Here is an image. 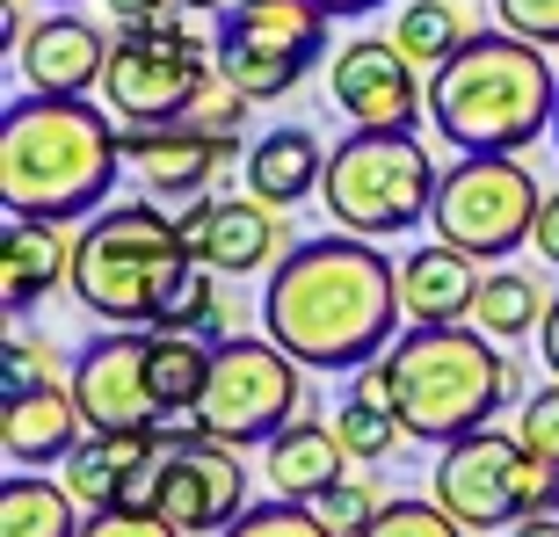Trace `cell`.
Here are the masks:
<instances>
[{
    "instance_id": "cell-41",
    "label": "cell",
    "mask_w": 559,
    "mask_h": 537,
    "mask_svg": "<svg viewBox=\"0 0 559 537\" xmlns=\"http://www.w3.org/2000/svg\"><path fill=\"white\" fill-rule=\"evenodd\" d=\"M552 145H559V109H552Z\"/></svg>"
},
{
    "instance_id": "cell-21",
    "label": "cell",
    "mask_w": 559,
    "mask_h": 537,
    "mask_svg": "<svg viewBox=\"0 0 559 537\" xmlns=\"http://www.w3.org/2000/svg\"><path fill=\"white\" fill-rule=\"evenodd\" d=\"M240 175H248V189L262 196V204L290 211V204H306V196H320V182H328V153H320V139H312L306 124H270L262 139H248Z\"/></svg>"
},
{
    "instance_id": "cell-1",
    "label": "cell",
    "mask_w": 559,
    "mask_h": 537,
    "mask_svg": "<svg viewBox=\"0 0 559 537\" xmlns=\"http://www.w3.org/2000/svg\"><path fill=\"white\" fill-rule=\"evenodd\" d=\"M400 268L378 240L328 232L298 240L262 284V334H276L306 371H364L400 342Z\"/></svg>"
},
{
    "instance_id": "cell-28",
    "label": "cell",
    "mask_w": 559,
    "mask_h": 537,
    "mask_svg": "<svg viewBox=\"0 0 559 537\" xmlns=\"http://www.w3.org/2000/svg\"><path fill=\"white\" fill-rule=\"evenodd\" d=\"M545 284L538 276H523V268H487L479 276V306H473V320L495 342H516V334H538V320H545Z\"/></svg>"
},
{
    "instance_id": "cell-30",
    "label": "cell",
    "mask_w": 559,
    "mask_h": 537,
    "mask_svg": "<svg viewBox=\"0 0 559 537\" xmlns=\"http://www.w3.org/2000/svg\"><path fill=\"white\" fill-rule=\"evenodd\" d=\"M364 537H465V523H457L436 494H393L371 516V530H364Z\"/></svg>"
},
{
    "instance_id": "cell-9",
    "label": "cell",
    "mask_w": 559,
    "mask_h": 537,
    "mask_svg": "<svg viewBox=\"0 0 559 537\" xmlns=\"http://www.w3.org/2000/svg\"><path fill=\"white\" fill-rule=\"evenodd\" d=\"M306 399V363L276 342V334H226L211 349V378L197 399L204 435H226L240 451H262L270 435H284L298 421Z\"/></svg>"
},
{
    "instance_id": "cell-25",
    "label": "cell",
    "mask_w": 559,
    "mask_h": 537,
    "mask_svg": "<svg viewBox=\"0 0 559 537\" xmlns=\"http://www.w3.org/2000/svg\"><path fill=\"white\" fill-rule=\"evenodd\" d=\"M0 537H81V501H73V487L15 465V473L0 479Z\"/></svg>"
},
{
    "instance_id": "cell-22",
    "label": "cell",
    "mask_w": 559,
    "mask_h": 537,
    "mask_svg": "<svg viewBox=\"0 0 559 537\" xmlns=\"http://www.w3.org/2000/svg\"><path fill=\"white\" fill-rule=\"evenodd\" d=\"M400 298H407V320L421 327H443V320H473L479 306V262L451 240H429L400 262Z\"/></svg>"
},
{
    "instance_id": "cell-32",
    "label": "cell",
    "mask_w": 559,
    "mask_h": 537,
    "mask_svg": "<svg viewBox=\"0 0 559 537\" xmlns=\"http://www.w3.org/2000/svg\"><path fill=\"white\" fill-rule=\"evenodd\" d=\"M81 537H182V530L160 509H145V501H117V509H87Z\"/></svg>"
},
{
    "instance_id": "cell-13",
    "label": "cell",
    "mask_w": 559,
    "mask_h": 537,
    "mask_svg": "<svg viewBox=\"0 0 559 537\" xmlns=\"http://www.w3.org/2000/svg\"><path fill=\"white\" fill-rule=\"evenodd\" d=\"M240 443L226 435H189L175 451H160V473H153V509L182 537H218L240 509H248V465H240Z\"/></svg>"
},
{
    "instance_id": "cell-27",
    "label": "cell",
    "mask_w": 559,
    "mask_h": 537,
    "mask_svg": "<svg viewBox=\"0 0 559 537\" xmlns=\"http://www.w3.org/2000/svg\"><path fill=\"white\" fill-rule=\"evenodd\" d=\"M393 37H400V51H407L421 73H436V65L457 59L479 29H473V8H465V0H400Z\"/></svg>"
},
{
    "instance_id": "cell-33",
    "label": "cell",
    "mask_w": 559,
    "mask_h": 537,
    "mask_svg": "<svg viewBox=\"0 0 559 537\" xmlns=\"http://www.w3.org/2000/svg\"><path fill=\"white\" fill-rule=\"evenodd\" d=\"M516 435L531 443L538 457H552L559 465V378H545L538 393L523 399V414H516Z\"/></svg>"
},
{
    "instance_id": "cell-12",
    "label": "cell",
    "mask_w": 559,
    "mask_h": 537,
    "mask_svg": "<svg viewBox=\"0 0 559 537\" xmlns=\"http://www.w3.org/2000/svg\"><path fill=\"white\" fill-rule=\"evenodd\" d=\"M328 95L364 131H415L429 117V73L400 51V37H349L328 59Z\"/></svg>"
},
{
    "instance_id": "cell-2",
    "label": "cell",
    "mask_w": 559,
    "mask_h": 537,
    "mask_svg": "<svg viewBox=\"0 0 559 537\" xmlns=\"http://www.w3.org/2000/svg\"><path fill=\"white\" fill-rule=\"evenodd\" d=\"M124 175V124L87 95H15L0 109V204L15 218L87 226Z\"/></svg>"
},
{
    "instance_id": "cell-18",
    "label": "cell",
    "mask_w": 559,
    "mask_h": 537,
    "mask_svg": "<svg viewBox=\"0 0 559 537\" xmlns=\"http://www.w3.org/2000/svg\"><path fill=\"white\" fill-rule=\"evenodd\" d=\"M153 473H160V443H153V429L145 435L87 429L81 443H73V457L59 465V479L73 487L81 509H117V501H145V509H153Z\"/></svg>"
},
{
    "instance_id": "cell-20",
    "label": "cell",
    "mask_w": 559,
    "mask_h": 537,
    "mask_svg": "<svg viewBox=\"0 0 559 537\" xmlns=\"http://www.w3.org/2000/svg\"><path fill=\"white\" fill-rule=\"evenodd\" d=\"M349 443H342V429L334 421H312V414H298L284 435H270L262 443V473H270V494H290V501H320L334 487V479H349Z\"/></svg>"
},
{
    "instance_id": "cell-4",
    "label": "cell",
    "mask_w": 559,
    "mask_h": 537,
    "mask_svg": "<svg viewBox=\"0 0 559 537\" xmlns=\"http://www.w3.org/2000/svg\"><path fill=\"white\" fill-rule=\"evenodd\" d=\"M197 254H189L182 226L160 204H103L73 232V262H66V290L73 306L109 320V327H167L175 306L197 284Z\"/></svg>"
},
{
    "instance_id": "cell-35",
    "label": "cell",
    "mask_w": 559,
    "mask_h": 537,
    "mask_svg": "<svg viewBox=\"0 0 559 537\" xmlns=\"http://www.w3.org/2000/svg\"><path fill=\"white\" fill-rule=\"evenodd\" d=\"M8 385H37V378H51V349L44 342H8Z\"/></svg>"
},
{
    "instance_id": "cell-3",
    "label": "cell",
    "mask_w": 559,
    "mask_h": 537,
    "mask_svg": "<svg viewBox=\"0 0 559 537\" xmlns=\"http://www.w3.org/2000/svg\"><path fill=\"white\" fill-rule=\"evenodd\" d=\"M559 109V73L545 44L516 29H479L457 59L429 73V124L457 153H523L552 131Z\"/></svg>"
},
{
    "instance_id": "cell-31",
    "label": "cell",
    "mask_w": 559,
    "mask_h": 537,
    "mask_svg": "<svg viewBox=\"0 0 559 537\" xmlns=\"http://www.w3.org/2000/svg\"><path fill=\"white\" fill-rule=\"evenodd\" d=\"M312 509H320V523H328V530H342V537H364V530H371V516H378V509H385V501H378V487H371V479H334V487H328V494H320V501H312Z\"/></svg>"
},
{
    "instance_id": "cell-39",
    "label": "cell",
    "mask_w": 559,
    "mask_h": 537,
    "mask_svg": "<svg viewBox=\"0 0 559 537\" xmlns=\"http://www.w3.org/2000/svg\"><path fill=\"white\" fill-rule=\"evenodd\" d=\"M501 537H559V516H531V523H516V530H501Z\"/></svg>"
},
{
    "instance_id": "cell-40",
    "label": "cell",
    "mask_w": 559,
    "mask_h": 537,
    "mask_svg": "<svg viewBox=\"0 0 559 537\" xmlns=\"http://www.w3.org/2000/svg\"><path fill=\"white\" fill-rule=\"evenodd\" d=\"M320 8H328V15H378L385 0H320Z\"/></svg>"
},
{
    "instance_id": "cell-24",
    "label": "cell",
    "mask_w": 559,
    "mask_h": 537,
    "mask_svg": "<svg viewBox=\"0 0 559 537\" xmlns=\"http://www.w3.org/2000/svg\"><path fill=\"white\" fill-rule=\"evenodd\" d=\"M334 429H342V443H349L356 465H385L400 443H415V435H407V421H400V407H393L385 356H378V363H364V371H349V399H342V414H334Z\"/></svg>"
},
{
    "instance_id": "cell-26",
    "label": "cell",
    "mask_w": 559,
    "mask_h": 537,
    "mask_svg": "<svg viewBox=\"0 0 559 537\" xmlns=\"http://www.w3.org/2000/svg\"><path fill=\"white\" fill-rule=\"evenodd\" d=\"M211 349H218V342H204V334L153 327V342H145V371H153V399H160V414H197L204 378H211Z\"/></svg>"
},
{
    "instance_id": "cell-38",
    "label": "cell",
    "mask_w": 559,
    "mask_h": 537,
    "mask_svg": "<svg viewBox=\"0 0 559 537\" xmlns=\"http://www.w3.org/2000/svg\"><path fill=\"white\" fill-rule=\"evenodd\" d=\"M538 356H545V371L559 378V290H552V306H545V320H538Z\"/></svg>"
},
{
    "instance_id": "cell-15",
    "label": "cell",
    "mask_w": 559,
    "mask_h": 537,
    "mask_svg": "<svg viewBox=\"0 0 559 537\" xmlns=\"http://www.w3.org/2000/svg\"><path fill=\"white\" fill-rule=\"evenodd\" d=\"M182 240L197 262H211L218 276H262V268L284 262V218H276V204H262V196H182Z\"/></svg>"
},
{
    "instance_id": "cell-23",
    "label": "cell",
    "mask_w": 559,
    "mask_h": 537,
    "mask_svg": "<svg viewBox=\"0 0 559 537\" xmlns=\"http://www.w3.org/2000/svg\"><path fill=\"white\" fill-rule=\"evenodd\" d=\"M66 262H73V240L59 232V218H15L8 211V232H0V298H8V312H29L51 284H66Z\"/></svg>"
},
{
    "instance_id": "cell-34",
    "label": "cell",
    "mask_w": 559,
    "mask_h": 537,
    "mask_svg": "<svg viewBox=\"0 0 559 537\" xmlns=\"http://www.w3.org/2000/svg\"><path fill=\"white\" fill-rule=\"evenodd\" d=\"M495 22L545 44V51H559V0H495Z\"/></svg>"
},
{
    "instance_id": "cell-29",
    "label": "cell",
    "mask_w": 559,
    "mask_h": 537,
    "mask_svg": "<svg viewBox=\"0 0 559 537\" xmlns=\"http://www.w3.org/2000/svg\"><path fill=\"white\" fill-rule=\"evenodd\" d=\"M218 537H342V530H328L312 501L270 494V501H248V509H240V516H233Z\"/></svg>"
},
{
    "instance_id": "cell-8",
    "label": "cell",
    "mask_w": 559,
    "mask_h": 537,
    "mask_svg": "<svg viewBox=\"0 0 559 537\" xmlns=\"http://www.w3.org/2000/svg\"><path fill=\"white\" fill-rule=\"evenodd\" d=\"M211 81H218V51L197 44L182 22H124L117 44H109L103 109L124 131H139V124H182Z\"/></svg>"
},
{
    "instance_id": "cell-7",
    "label": "cell",
    "mask_w": 559,
    "mask_h": 537,
    "mask_svg": "<svg viewBox=\"0 0 559 537\" xmlns=\"http://www.w3.org/2000/svg\"><path fill=\"white\" fill-rule=\"evenodd\" d=\"M436 501L451 509L465 530H516L531 516H559V465L538 457L523 435L465 429L451 443H436Z\"/></svg>"
},
{
    "instance_id": "cell-5",
    "label": "cell",
    "mask_w": 559,
    "mask_h": 537,
    "mask_svg": "<svg viewBox=\"0 0 559 537\" xmlns=\"http://www.w3.org/2000/svg\"><path fill=\"white\" fill-rule=\"evenodd\" d=\"M385 378H393V407L415 443H451L465 429H487L509 399H516V363L501 356L487 327L443 320V327H407L385 349Z\"/></svg>"
},
{
    "instance_id": "cell-36",
    "label": "cell",
    "mask_w": 559,
    "mask_h": 537,
    "mask_svg": "<svg viewBox=\"0 0 559 537\" xmlns=\"http://www.w3.org/2000/svg\"><path fill=\"white\" fill-rule=\"evenodd\" d=\"M109 15L117 22H175L182 0H109Z\"/></svg>"
},
{
    "instance_id": "cell-17",
    "label": "cell",
    "mask_w": 559,
    "mask_h": 537,
    "mask_svg": "<svg viewBox=\"0 0 559 537\" xmlns=\"http://www.w3.org/2000/svg\"><path fill=\"white\" fill-rule=\"evenodd\" d=\"M81 435H87V414L73 399V385H59V378L0 385V451H8V465H29V473L66 465Z\"/></svg>"
},
{
    "instance_id": "cell-14",
    "label": "cell",
    "mask_w": 559,
    "mask_h": 537,
    "mask_svg": "<svg viewBox=\"0 0 559 537\" xmlns=\"http://www.w3.org/2000/svg\"><path fill=\"white\" fill-rule=\"evenodd\" d=\"M145 342L153 327H117L103 342H87L73 356V399H81L87 429H109V435H145L160 421V399H153V371H145Z\"/></svg>"
},
{
    "instance_id": "cell-11",
    "label": "cell",
    "mask_w": 559,
    "mask_h": 537,
    "mask_svg": "<svg viewBox=\"0 0 559 537\" xmlns=\"http://www.w3.org/2000/svg\"><path fill=\"white\" fill-rule=\"evenodd\" d=\"M545 189L531 182V167H516V153H457L443 167L436 189V240L465 248L473 262H509L516 248H531L538 232Z\"/></svg>"
},
{
    "instance_id": "cell-10",
    "label": "cell",
    "mask_w": 559,
    "mask_h": 537,
    "mask_svg": "<svg viewBox=\"0 0 559 537\" xmlns=\"http://www.w3.org/2000/svg\"><path fill=\"white\" fill-rule=\"evenodd\" d=\"M328 8L320 0H226L218 8V73L254 103H284L328 51Z\"/></svg>"
},
{
    "instance_id": "cell-16",
    "label": "cell",
    "mask_w": 559,
    "mask_h": 537,
    "mask_svg": "<svg viewBox=\"0 0 559 537\" xmlns=\"http://www.w3.org/2000/svg\"><path fill=\"white\" fill-rule=\"evenodd\" d=\"M248 145L226 139V131H204V124H139L124 131V167L145 182V196H204L211 175L226 160H240Z\"/></svg>"
},
{
    "instance_id": "cell-19",
    "label": "cell",
    "mask_w": 559,
    "mask_h": 537,
    "mask_svg": "<svg viewBox=\"0 0 559 537\" xmlns=\"http://www.w3.org/2000/svg\"><path fill=\"white\" fill-rule=\"evenodd\" d=\"M109 44L117 37H103L87 15H44L37 29L15 44V65L37 95H87V87H103V73H109Z\"/></svg>"
},
{
    "instance_id": "cell-37",
    "label": "cell",
    "mask_w": 559,
    "mask_h": 537,
    "mask_svg": "<svg viewBox=\"0 0 559 537\" xmlns=\"http://www.w3.org/2000/svg\"><path fill=\"white\" fill-rule=\"evenodd\" d=\"M531 248H538L545 262L559 268V189H552V196L538 204V232H531Z\"/></svg>"
},
{
    "instance_id": "cell-6",
    "label": "cell",
    "mask_w": 559,
    "mask_h": 537,
    "mask_svg": "<svg viewBox=\"0 0 559 537\" xmlns=\"http://www.w3.org/2000/svg\"><path fill=\"white\" fill-rule=\"evenodd\" d=\"M436 189H443V167L429 160V145L415 131H364L328 153V182H320V204L342 232L356 240H393V232L429 226Z\"/></svg>"
}]
</instances>
